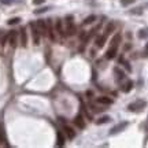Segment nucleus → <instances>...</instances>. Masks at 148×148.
I'll return each instance as SVG.
<instances>
[{
	"label": "nucleus",
	"instance_id": "nucleus-4",
	"mask_svg": "<svg viewBox=\"0 0 148 148\" xmlns=\"http://www.w3.org/2000/svg\"><path fill=\"white\" fill-rule=\"evenodd\" d=\"M37 28H38V30H40V34H43V36H47V34H48V26H47V22H45L44 19H40V21L37 22Z\"/></svg>",
	"mask_w": 148,
	"mask_h": 148
},
{
	"label": "nucleus",
	"instance_id": "nucleus-16",
	"mask_svg": "<svg viewBox=\"0 0 148 148\" xmlns=\"http://www.w3.org/2000/svg\"><path fill=\"white\" fill-rule=\"evenodd\" d=\"M114 29H115V24H114V22H110V24L107 25V28H106V36H107V34H111V33L114 32Z\"/></svg>",
	"mask_w": 148,
	"mask_h": 148
},
{
	"label": "nucleus",
	"instance_id": "nucleus-23",
	"mask_svg": "<svg viewBox=\"0 0 148 148\" xmlns=\"http://www.w3.org/2000/svg\"><path fill=\"white\" fill-rule=\"evenodd\" d=\"M135 0H121V4L122 6H129V4H133Z\"/></svg>",
	"mask_w": 148,
	"mask_h": 148
},
{
	"label": "nucleus",
	"instance_id": "nucleus-10",
	"mask_svg": "<svg viewBox=\"0 0 148 148\" xmlns=\"http://www.w3.org/2000/svg\"><path fill=\"white\" fill-rule=\"evenodd\" d=\"M74 122H75V125L80 128V129H82V128H85V122H84V119H82V115H77L75 117V119H74Z\"/></svg>",
	"mask_w": 148,
	"mask_h": 148
},
{
	"label": "nucleus",
	"instance_id": "nucleus-14",
	"mask_svg": "<svg viewBox=\"0 0 148 148\" xmlns=\"http://www.w3.org/2000/svg\"><path fill=\"white\" fill-rule=\"evenodd\" d=\"M56 140H58L56 144H58L59 147H62V145L65 144V137H63V135H62V132H58V133H56Z\"/></svg>",
	"mask_w": 148,
	"mask_h": 148
},
{
	"label": "nucleus",
	"instance_id": "nucleus-20",
	"mask_svg": "<svg viewBox=\"0 0 148 148\" xmlns=\"http://www.w3.org/2000/svg\"><path fill=\"white\" fill-rule=\"evenodd\" d=\"M93 21H96V17H95V15H89V17H86V18L84 19V25H91Z\"/></svg>",
	"mask_w": 148,
	"mask_h": 148
},
{
	"label": "nucleus",
	"instance_id": "nucleus-24",
	"mask_svg": "<svg viewBox=\"0 0 148 148\" xmlns=\"http://www.w3.org/2000/svg\"><path fill=\"white\" fill-rule=\"evenodd\" d=\"M44 1H45V0H33V4H34V6H38V4H43Z\"/></svg>",
	"mask_w": 148,
	"mask_h": 148
},
{
	"label": "nucleus",
	"instance_id": "nucleus-26",
	"mask_svg": "<svg viewBox=\"0 0 148 148\" xmlns=\"http://www.w3.org/2000/svg\"><path fill=\"white\" fill-rule=\"evenodd\" d=\"M144 54H145V56H148V43H147V45H145V49H144Z\"/></svg>",
	"mask_w": 148,
	"mask_h": 148
},
{
	"label": "nucleus",
	"instance_id": "nucleus-25",
	"mask_svg": "<svg viewBox=\"0 0 148 148\" xmlns=\"http://www.w3.org/2000/svg\"><path fill=\"white\" fill-rule=\"evenodd\" d=\"M47 10H48V8H47V7H44V8H40V10H36V11H34V14H40V12H45V11H47Z\"/></svg>",
	"mask_w": 148,
	"mask_h": 148
},
{
	"label": "nucleus",
	"instance_id": "nucleus-18",
	"mask_svg": "<svg viewBox=\"0 0 148 148\" xmlns=\"http://www.w3.org/2000/svg\"><path fill=\"white\" fill-rule=\"evenodd\" d=\"M115 74H117V75H115V78H117V81L123 80V77H125V75H123V71H122V70H119L118 67H115Z\"/></svg>",
	"mask_w": 148,
	"mask_h": 148
},
{
	"label": "nucleus",
	"instance_id": "nucleus-15",
	"mask_svg": "<svg viewBox=\"0 0 148 148\" xmlns=\"http://www.w3.org/2000/svg\"><path fill=\"white\" fill-rule=\"evenodd\" d=\"M0 143H6V132H4V126L0 122Z\"/></svg>",
	"mask_w": 148,
	"mask_h": 148
},
{
	"label": "nucleus",
	"instance_id": "nucleus-1",
	"mask_svg": "<svg viewBox=\"0 0 148 148\" xmlns=\"http://www.w3.org/2000/svg\"><path fill=\"white\" fill-rule=\"evenodd\" d=\"M145 106H147V103H145L144 100H137V102H135V103H130V104L128 106V110L133 111V112H137V111H141Z\"/></svg>",
	"mask_w": 148,
	"mask_h": 148
},
{
	"label": "nucleus",
	"instance_id": "nucleus-8",
	"mask_svg": "<svg viewBox=\"0 0 148 148\" xmlns=\"http://www.w3.org/2000/svg\"><path fill=\"white\" fill-rule=\"evenodd\" d=\"M128 126V122H122V123H119L118 126H115V128H112L110 132V135H115V133H118V132H121L122 129H125Z\"/></svg>",
	"mask_w": 148,
	"mask_h": 148
},
{
	"label": "nucleus",
	"instance_id": "nucleus-13",
	"mask_svg": "<svg viewBox=\"0 0 148 148\" xmlns=\"http://www.w3.org/2000/svg\"><path fill=\"white\" fill-rule=\"evenodd\" d=\"M56 32H58V34H59V36H65V33H63V25H62V19H58V21H56Z\"/></svg>",
	"mask_w": 148,
	"mask_h": 148
},
{
	"label": "nucleus",
	"instance_id": "nucleus-6",
	"mask_svg": "<svg viewBox=\"0 0 148 148\" xmlns=\"http://www.w3.org/2000/svg\"><path fill=\"white\" fill-rule=\"evenodd\" d=\"M19 34H21V45L22 47H26L28 45V37H26V29L22 28L21 30H19Z\"/></svg>",
	"mask_w": 148,
	"mask_h": 148
},
{
	"label": "nucleus",
	"instance_id": "nucleus-2",
	"mask_svg": "<svg viewBox=\"0 0 148 148\" xmlns=\"http://www.w3.org/2000/svg\"><path fill=\"white\" fill-rule=\"evenodd\" d=\"M30 29H32V36H33V43H34V45H38L41 34H40V30H38V28H37V25L34 22L30 24Z\"/></svg>",
	"mask_w": 148,
	"mask_h": 148
},
{
	"label": "nucleus",
	"instance_id": "nucleus-19",
	"mask_svg": "<svg viewBox=\"0 0 148 148\" xmlns=\"http://www.w3.org/2000/svg\"><path fill=\"white\" fill-rule=\"evenodd\" d=\"M132 88H133V82H132V81H128V82L122 86V91H123V92H129Z\"/></svg>",
	"mask_w": 148,
	"mask_h": 148
},
{
	"label": "nucleus",
	"instance_id": "nucleus-17",
	"mask_svg": "<svg viewBox=\"0 0 148 148\" xmlns=\"http://www.w3.org/2000/svg\"><path fill=\"white\" fill-rule=\"evenodd\" d=\"M110 121H111V118L108 117V115H106V117L99 118L98 121H96V123H98V125H102V123H107V122H110Z\"/></svg>",
	"mask_w": 148,
	"mask_h": 148
},
{
	"label": "nucleus",
	"instance_id": "nucleus-7",
	"mask_svg": "<svg viewBox=\"0 0 148 148\" xmlns=\"http://www.w3.org/2000/svg\"><path fill=\"white\" fill-rule=\"evenodd\" d=\"M17 34H18V33L15 30L8 33V40H10V45H11V47H15V45H17Z\"/></svg>",
	"mask_w": 148,
	"mask_h": 148
},
{
	"label": "nucleus",
	"instance_id": "nucleus-5",
	"mask_svg": "<svg viewBox=\"0 0 148 148\" xmlns=\"http://www.w3.org/2000/svg\"><path fill=\"white\" fill-rule=\"evenodd\" d=\"M117 56V45H111L108 51L106 52V58L107 59H112V58H115Z\"/></svg>",
	"mask_w": 148,
	"mask_h": 148
},
{
	"label": "nucleus",
	"instance_id": "nucleus-12",
	"mask_svg": "<svg viewBox=\"0 0 148 148\" xmlns=\"http://www.w3.org/2000/svg\"><path fill=\"white\" fill-rule=\"evenodd\" d=\"M106 34H103V36L98 37V40H96V45H98V48H103L104 47V43H106Z\"/></svg>",
	"mask_w": 148,
	"mask_h": 148
},
{
	"label": "nucleus",
	"instance_id": "nucleus-11",
	"mask_svg": "<svg viewBox=\"0 0 148 148\" xmlns=\"http://www.w3.org/2000/svg\"><path fill=\"white\" fill-rule=\"evenodd\" d=\"M63 130L66 132V135H67L69 139H74V137H75V132H74V130L71 129L70 126H67V125H66V126L63 128Z\"/></svg>",
	"mask_w": 148,
	"mask_h": 148
},
{
	"label": "nucleus",
	"instance_id": "nucleus-22",
	"mask_svg": "<svg viewBox=\"0 0 148 148\" xmlns=\"http://www.w3.org/2000/svg\"><path fill=\"white\" fill-rule=\"evenodd\" d=\"M19 22H21V18H11L7 24L8 25H17V24H19Z\"/></svg>",
	"mask_w": 148,
	"mask_h": 148
},
{
	"label": "nucleus",
	"instance_id": "nucleus-3",
	"mask_svg": "<svg viewBox=\"0 0 148 148\" xmlns=\"http://www.w3.org/2000/svg\"><path fill=\"white\" fill-rule=\"evenodd\" d=\"M66 26H67L66 32H67L69 36H71V34H74V33H75V26H74L73 15H67V17H66Z\"/></svg>",
	"mask_w": 148,
	"mask_h": 148
},
{
	"label": "nucleus",
	"instance_id": "nucleus-21",
	"mask_svg": "<svg viewBox=\"0 0 148 148\" xmlns=\"http://www.w3.org/2000/svg\"><path fill=\"white\" fill-rule=\"evenodd\" d=\"M119 41H121V34H117V36L112 38V41H111V45H117V47H118Z\"/></svg>",
	"mask_w": 148,
	"mask_h": 148
},
{
	"label": "nucleus",
	"instance_id": "nucleus-9",
	"mask_svg": "<svg viewBox=\"0 0 148 148\" xmlns=\"http://www.w3.org/2000/svg\"><path fill=\"white\" fill-rule=\"evenodd\" d=\"M98 103H100V104L110 106V104H112V99L107 98V96H100V98H98Z\"/></svg>",
	"mask_w": 148,
	"mask_h": 148
}]
</instances>
